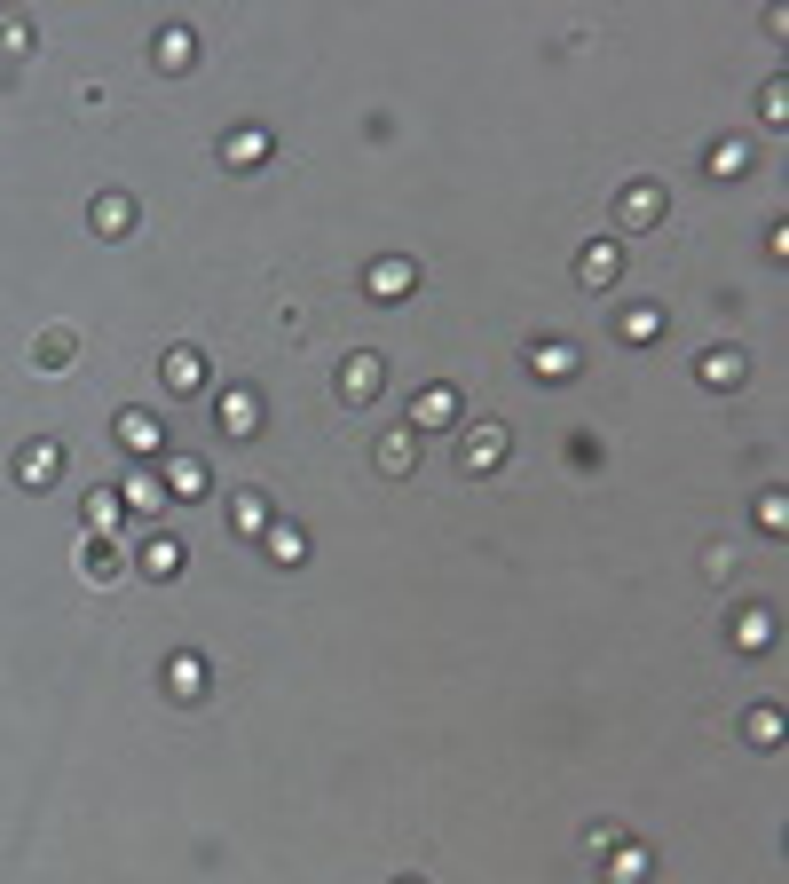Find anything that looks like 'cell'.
<instances>
[{"label": "cell", "instance_id": "obj_1", "mask_svg": "<svg viewBox=\"0 0 789 884\" xmlns=\"http://www.w3.org/2000/svg\"><path fill=\"white\" fill-rule=\"evenodd\" d=\"M347 395H355V403H371V395H379V363H371V355H355V363H347Z\"/></svg>", "mask_w": 789, "mask_h": 884}, {"label": "cell", "instance_id": "obj_2", "mask_svg": "<svg viewBox=\"0 0 789 884\" xmlns=\"http://www.w3.org/2000/svg\"><path fill=\"white\" fill-rule=\"evenodd\" d=\"M498 458H506V434H498V426H490V434H474V442H466V466H498Z\"/></svg>", "mask_w": 789, "mask_h": 884}, {"label": "cell", "instance_id": "obj_3", "mask_svg": "<svg viewBox=\"0 0 789 884\" xmlns=\"http://www.w3.org/2000/svg\"><path fill=\"white\" fill-rule=\"evenodd\" d=\"M608 269H616V253H608V245H592V253H584V285H608Z\"/></svg>", "mask_w": 789, "mask_h": 884}, {"label": "cell", "instance_id": "obj_4", "mask_svg": "<svg viewBox=\"0 0 789 884\" xmlns=\"http://www.w3.org/2000/svg\"><path fill=\"white\" fill-rule=\"evenodd\" d=\"M655 324H663L655 308H631V316H623V332H631V340H655Z\"/></svg>", "mask_w": 789, "mask_h": 884}, {"label": "cell", "instance_id": "obj_5", "mask_svg": "<svg viewBox=\"0 0 789 884\" xmlns=\"http://www.w3.org/2000/svg\"><path fill=\"white\" fill-rule=\"evenodd\" d=\"M451 411H458L451 395H419V426H435V418H451Z\"/></svg>", "mask_w": 789, "mask_h": 884}]
</instances>
